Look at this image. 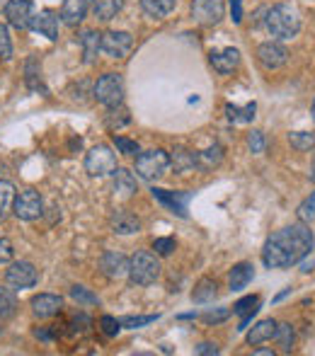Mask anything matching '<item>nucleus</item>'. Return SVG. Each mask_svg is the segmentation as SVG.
<instances>
[{
  "label": "nucleus",
  "mask_w": 315,
  "mask_h": 356,
  "mask_svg": "<svg viewBox=\"0 0 315 356\" xmlns=\"http://www.w3.org/2000/svg\"><path fill=\"white\" fill-rule=\"evenodd\" d=\"M313 245V230L308 228V223L301 220V223H293L269 235L262 250V262L269 269H286L291 264H298L303 257H308Z\"/></svg>",
  "instance_id": "1"
},
{
  "label": "nucleus",
  "mask_w": 315,
  "mask_h": 356,
  "mask_svg": "<svg viewBox=\"0 0 315 356\" xmlns=\"http://www.w3.org/2000/svg\"><path fill=\"white\" fill-rule=\"evenodd\" d=\"M264 27L277 39H293L301 32V13H298L296 5L279 3V5H274V8H267Z\"/></svg>",
  "instance_id": "2"
},
{
  "label": "nucleus",
  "mask_w": 315,
  "mask_h": 356,
  "mask_svg": "<svg viewBox=\"0 0 315 356\" xmlns=\"http://www.w3.org/2000/svg\"><path fill=\"white\" fill-rule=\"evenodd\" d=\"M170 170V153L163 148H153L136 155V175L146 182H156Z\"/></svg>",
  "instance_id": "3"
},
{
  "label": "nucleus",
  "mask_w": 315,
  "mask_h": 356,
  "mask_svg": "<svg viewBox=\"0 0 315 356\" xmlns=\"http://www.w3.org/2000/svg\"><path fill=\"white\" fill-rule=\"evenodd\" d=\"M92 95L99 104H104L107 109L122 107L124 102V78L119 73H104L97 78L92 88Z\"/></svg>",
  "instance_id": "4"
},
{
  "label": "nucleus",
  "mask_w": 315,
  "mask_h": 356,
  "mask_svg": "<svg viewBox=\"0 0 315 356\" xmlns=\"http://www.w3.org/2000/svg\"><path fill=\"white\" fill-rule=\"evenodd\" d=\"M160 277V262L151 252H136L129 259V279L136 286H151Z\"/></svg>",
  "instance_id": "5"
},
{
  "label": "nucleus",
  "mask_w": 315,
  "mask_h": 356,
  "mask_svg": "<svg viewBox=\"0 0 315 356\" xmlns=\"http://www.w3.org/2000/svg\"><path fill=\"white\" fill-rule=\"evenodd\" d=\"M114 170H117V153H112L109 145L99 143L85 155V172L90 177H107L114 175Z\"/></svg>",
  "instance_id": "6"
},
{
  "label": "nucleus",
  "mask_w": 315,
  "mask_h": 356,
  "mask_svg": "<svg viewBox=\"0 0 315 356\" xmlns=\"http://www.w3.org/2000/svg\"><path fill=\"white\" fill-rule=\"evenodd\" d=\"M13 213L17 216L19 220H37L39 216L44 213V202L42 194L37 189H24L15 197L13 204Z\"/></svg>",
  "instance_id": "7"
},
{
  "label": "nucleus",
  "mask_w": 315,
  "mask_h": 356,
  "mask_svg": "<svg viewBox=\"0 0 315 356\" xmlns=\"http://www.w3.org/2000/svg\"><path fill=\"white\" fill-rule=\"evenodd\" d=\"M226 15V3L223 0H192V17L194 22L204 27H213Z\"/></svg>",
  "instance_id": "8"
},
{
  "label": "nucleus",
  "mask_w": 315,
  "mask_h": 356,
  "mask_svg": "<svg viewBox=\"0 0 315 356\" xmlns=\"http://www.w3.org/2000/svg\"><path fill=\"white\" fill-rule=\"evenodd\" d=\"M134 47V37L129 32H104L102 34V44H99V49H102L104 56L109 58H127L129 51H131Z\"/></svg>",
  "instance_id": "9"
},
{
  "label": "nucleus",
  "mask_w": 315,
  "mask_h": 356,
  "mask_svg": "<svg viewBox=\"0 0 315 356\" xmlns=\"http://www.w3.org/2000/svg\"><path fill=\"white\" fill-rule=\"evenodd\" d=\"M3 13L15 29H29L32 27V17H34L32 0H10V3L5 5Z\"/></svg>",
  "instance_id": "10"
},
{
  "label": "nucleus",
  "mask_w": 315,
  "mask_h": 356,
  "mask_svg": "<svg viewBox=\"0 0 315 356\" xmlns=\"http://www.w3.org/2000/svg\"><path fill=\"white\" fill-rule=\"evenodd\" d=\"M5 282H8V286H13V289H32L39 282V274L32 262H15L5 272Z\"/></svg>",
  "instance_id": "11"
},
{
  "label": "nucleus",
  "mask_w": 315,
  "mask_h": 356,
  "mask_svg": "<svg viewBox=\"0 0 315 356\" xmlns=\"http://www.w3.org/2000/svg\"><path fill=\"white\" fill-rule=\"evenodd\" d=\"M153 199H158L168 211L177 213L179 218H187V204L192 199V192H168V189L153 187L151 189Z\"/></svg>",
  "instance_id": "12"
},
{
  "label": "nucleus",
  "mask_w": 315,
  "mask_h": 356,
  "mask_svg": "<svg viewBox=\"0 0 315 356\" xmlns=\"http://www.w3.org/2000/svg\"><path fill=\"white\" fill-rule=\"evenodd\" d=\"M257 61L262 63L267 71H277V68L286 66L289 51L279 42H264L257 47Z\"/></svg>",
  "instance_id": "13"
},
{
  "label": "nucleus",
  "mask_w": 315,
  "mask_h": 356,
  "mask_svg": "<svg viewBox=\"0 0 315 356\" xmlns=\"http://www.w3.org/2000/svg\"><path fill=\"white\" fill-rule=\"evenodd\" d=\"M58 24H61V17H58L54 10H42V13L32 17V27L29 29H34V32H39L42 37H47L49 42H56Z\"/></svg>",
  "instance_id": "14"
},
{
  "label": "nucleus",
  "mask_w": 315,
  "mask_h": 356,
  "mask_svg": "<svg viewBox=\"0 0 315 356\" xmlns=\"http://www.w3.org/2000/svg\"><path fill=\"white\" fill-rule=\"evenodd\" d=\"M63 310V298L56 293H39L32 298V313L37 318L47 320V318H54Z\"/></svg>",
  "instance_id": "15"
},
{
  "label": "nucleus",
  "mask_w": 315,
  "mask_h": 356,
  "mask_svg": "<svg viewBox=\"0 0 315 356\" xmlns=\"http://www.w3.org/2000/svg\"><path fill=\"white\" fill-rule=\"evenodd\" d=\"M99 269H102L104 277H109V279L129 277V257L122 252H104L102 259H99Z\"/></svg>",
  "instance_id": "16"
},
{
  "label": "nucleus",
  "mask_w": 315,
  "mask_h": 356,
  "mask_svg": "<svg viewBox=\"0 0 315 356\" xmlns=\"http://www.w3.org/2000/svg\"><path fill=\"white\" fill-rule=\"evenodd\" d=\"M209 61H211L213 71L221 73V75H228L233 73L236 68L240 66V51L233 47L223 49V51H211L209 54Z\"/></svg>",
  "instance_id": "17"
},
{
  "label": "nucleus",
  "mask_w": 315,
  "mask_h": 356,
  "mask_svg": "<svg viewBox=\"0 0 315 356\" xmlns=\"http://www.w3.org/2000/svg\"><path fill=\"white\" fill-rule=\"evenodd\" d=\"M90 8V0H63L61 8V22L68 24V27H78L85 19Z\"/></svg>",
  "instance_id": "18"
},
{
  "label": "nucleus",
  "mask_w": 315,
  "mask_h": 356,
  "mask_svg": "<svg viewBox=\"0 0 315 356\" xmlns=\"http://www.w3.org/2000/svg\"><path fill=\"white\" fill-rule=\"evenodd\" d=\"M99 44H102V34L95 32V29H85V32L80 34V47H83V63L92 66V63L97 61V54L102 51V49H99Z\"/></svg>",
  "instance_id": "19"
},
{
  "label": "nucleus",
  "mask_w": 315,
  "mask_h": 356,
  "mask_svg": "<svg viewBox=\"0 0 315 356\" xmlns=\"http://www.w3.org/2000/svg\"><path fill=\"white\" fill-rule=\"evenodd\" d=\"M109 223H112V230L117 235H134L141 230V220H138V216L131 211L112 213V220H109Z\"/></svg>",
  "instance_id": "20"
},
{
  "label": "nucleus",
  "mask_w": 315,
  "mask_h": 356,
  "mask_svg": "<svg viewBox=\"0 0 315 356\" xmlns=\"http://www.w3.org/2000/svg\"><path fill=\"white\" fill-rule=\"evenodd\" d=\"M259 310V296H245V298H240L236 305H233V313L240 315L243 318V323H240V332L243 330H248L250 320H252V315H257Z\"/></svg>",
  "instance_id": "21"
},
{
  "label": "nucleus",
  "mask_w": 315,
  "mask_h": 356,
  "mask_svg": "<svg viewBox=\"0 0 315 356\" xmlns=\"http://www.w3.org/2000/svg\"><path fill=\"white\" fill-rule=\"evenodd\" d=\"M274 332H277V320H272V318L259 320V323L248 332V344H250V347H257V344L272 339Z\"/></svg>",
  "instance_id": "22"
},
{
  "label": "nucleus",
  "mask_w": 315,
  "mask_h": 356,
  "mask_svg": "<svg viewBox=\"0 0 315 356\" xmlns=\"http://www.w3.org/2000/svg\"><path fill=\"white\" fill-rule=\"evenodd\" d=\"M252 279H255V267L250 262H240L228 274V286H231V291H243Z\"/></svg>",
  "instance_id": "23"
},
{
  "label": "nucleus",
  "mask_w": 315,
  "mask_h": 356,
  "mask_svg": "<svg viewBox=\"0 0 315 356\" xmlns=\"http://www.w3.org/2000/svg\"><path fill=\"white\" fill-rule=\"evenodd\" d=\"M92 5V15L99 22H112L122 10V0H90Z\"/></svg>",
  "instance_id": "24"
},
{
  "label": "nucleus",
  "mask_w": 315,
  "mask_h": 356,
  "mask_svg": "<svg viewBox=\"0 0 315 356\" xmlns=\"http://www.w3.org/2000/svg\"><path fill=\"white\" fill-rule=\"evenodd\" d=\"M175 5H177V0H141V10L153 19L168 17L175 10Z\"/></svg>",
  "instance_id": "25"
},
{
  "label": "nucleus",
  "mask_w": 315,
  "mask_h": 356,
  "mask_svg": "<svg viewBox=\"0 0 315 356\" xmlns=\"http://www.w3.org/2000/svg\"><path fill=\"white\" fill-rule=\"evenodd\" d=\"M170 165H175L177 172H189V170L197 168V153L189 148H175L170 155Z\"/></svg>",
  "instance_id": "26"
},
{
  "label": "nucleus",
  "mask_w": 315,
  "mask_h": 356,
  "mask_svg": "<svg viewBox=\"0 0 315 356\" xmlns=\"http://www.w3.org/2000/svg\"><path fill=\"white\" fill-rule=\"evenodd\" d=\"M216 293H218V284L213 282V279L204 277V279H199L197 286H194L192 300L194 303H211V300L216 298Z\"/></svg>",
  "instance_id": "27"
},
{
  "label": "nucleus",
  "mask_w": 315,
  "mask_h": 356,
  "mask_svg": "<svg viewBox=\"0 0 315 356\" xmlns=\"http://www.w3.org/2000/svg\"><path fill=\"white\" fill-rule=\"evenodd\" d=\"M114 189H117V192H122L124 197H131V194H136L138 192V182H136V177H134V172H129V170H124V168L114 170Z\"/></svg>",
  "instance_id": "28"
},
{
  "label": "nucleus",
  "mask_w": 315,
  "mask_h": 356,
  "mask_svg": "<svg viewBox=\"0 0 315 356\" xmlns=\"http://www.w3.org/2000/svg\"><path fill=\"white\" fill-rule=\"evenodd\" d=\"M221 160H223V145L213 143L211 148L199 150V153H197V168L213 170V168H218V165H221Z\"/></svg>",
  "instance_id": "29"
},
{
  "label": "nucleus",
  "mask_w": 315,
  "mask_h": 356,
  "mask_svg": "<svg viewBox=\"0 0 315 356\" xmlns=\"http://www.w3.org/2000/svg\"><path fill=\"white\" fill-rule=\"evenodd\" d=\"M17 308H19V303H17V296H15V291L0 286V320L15 318Z\"/></svg>",
  "instance_id": "30"
},
{
  "label": "nucleus",
  "mask_w": 315,
  "mask_h": 356,
  "mask_svg": "<svg viewBox=\"0 0 315 356\" xmlns=\"http://www.w3.org/2000/svg\"><path fill=\"white\" fill-rule=\"evenodd\" d=\"M255 112H257V104L248 102L245 107H236V104H226V117L236 124H248L255 119Z\"/></svg>",
  "instance_id": "31"
},
{
  "label": "nucleus",
  "mask_w": 315,
  "mask_h": 356,
  "mask_svg": "<svg viewBox=\"0 0 315 356\" xmlns=\"http://www.w3.org/2000/svg\"><path fill=\"white\" fill-rule=\"evenodd\" d=\"M15 184L13 182H0V220L8 218V213L13 211V204H15Z\"/></svg>",
  "instance_id": "32"
},
{
  "label": "nucleus",
  "mask_w": 315,
  "mask_h": 356,
  "mask_svg": "<svg viewBox=\"0 0 315 356\" xmlns=\"http://www.w3.org/2000/svg\"><path fill=\"white\" fill-rule=\"evenodd\" d=\"M274 339H277V344H279V352L289 354L293 349V327L289 323H277Z\"/></svg>",
  "instance_id": "33"
},
{
  "label": "nucleus",
  "mask_w": 315,
  "mask_h": 356,
  "mask_svg": "<svg viewBox=\"0 0 315 356\" xmlns=\"http://www.w3.org/2000/svg\"><path fill=\"white\" fill-rule=\"evenodd\" d=\"M24 80H27L29 90L42 88V68H39L37 58H27V63H24Z\"/></svg>",
  "instance_id": "34"
},
{
  "label": "nucleus",
  "mask_w": 315,
  "mask_h": 356,
  "mask_svg": "<svg viewBox=\"0 0 315 356\" xmlns=\"http://www.w3.org/2000/svg\"><path fill=\"white\" fill-rule=\"evenodd\" d=\"M289 143H291V148H296V150H301V153H306V150L315 148V134L313 131L289 134Z\"/></svg>",
  "instance_id": "35"
},
{
  "label": "nucleus",
  "mask_w": 315,
  "mask_h": 356,
  "mask_svg": "<svg viewBox=\"0 0 315 356\" xmlns=\"http://www.w3.org/2000/svg\"><path fill=\"white\" fill-rule=\"evenodd\" d=\"M71 298L80 305H99V296L92 293L90 289H85V286H78V284L71 289Z\"/></svg>",
  "instance_id": "36"
},
{
  "label": "nucleus",
  "mask_w": 315,
  "mask_h": 356,
  "mask_svg": "<svg viewBox=\"0 0 315 356\" xmlns=\"http://www.w3.org/2000/svg\"><path fill=\"white\" fill-rule=\"evenodd\" d=\"M160 315H127V318L119 320V325L127 330H138V327H146V325L156 323Z\"/></svg>",
  "instance_id": "37"
},
{
  "label": "nucleus",
  "mask_w": 315,
  "mask_h": 356,
  "mask_svg": "<svg viewBox=\"0 0 315 356\" xmlns=\"http://www.w3.org/2000/svg\"><path fill=\"white\" fill-rule=\"evenodd\" d=\"M13 58V39H10L8 24H0V61H10Z\"/></svg>",
  "instance_id": "38"
},
{
  "label": "nucleus",
  "mask_w": 315,
  "mask_h": 356,
  "mask_svg": "<svg viewBox=\"0 0 315 356\" xmlns=\"http://www.w3.org/2000/svg\"><path fill=\"white\" fill-rule=\"evenodd\" d=\"M114 145L119 148V153H124V155H131V158H136L138 153H141V148H138V143L136 141H131V138H124V136H117L114 134Z\"/></svg>",
  "instance_id": "39"
},
{
  "label": "nucleus",
  "mask_w": 315,
  "mask_h": 356,
  "mask_svg": "<svg viewBox=\"0 0 315 356\" xmlns=\"http://www.w3.org/2000/svg\"><path fill=\"white\" fill-rule=\"evenodd\" d=\"M175 248H177L175 238H156V240H153V250H156L160 257H168V254H172Z\"/></svg>",
  "instance_id": "40"
},
{
  "label": "nucleus",
  "mask_w": 315,
  "mask_h": 356,
  "mask_svg": "<svg viewBox=\"0 0 315 356\" xmlns=\"http://www.w3.org/2000/svg\"><path fill=\"white\" fill-rule=\"evenodd\" d=\"M298 218H301L303 223H311L315 218V192L301 204V207H298Z\"/></svg>",
  "instance_id": "41"
},
{
  "label": "nucleus",
  "mask_w": 315,
  "mask_h": 356,
  "mask_svg": "<svg viewBox=\"0 0 315 356\" xmlns=\"http://www.w3.org/2000/svg\"><path fill=\"white\" fill-rule=\"evenodd\" d=\"M99 327H102V332L107 334V337H117L122 325H119V320L112 318V315H102V318H99Z\"/></svg>",
  "instance_id": "42"
},
{
  "label": "nucleus",
  "mask_w": 315,
  "mask_h": 356,
  "mask_svg": "<svg viewBox=\"0 0 315 356\" xmlns=\"http://www.w3.org/2000/svg\"><path fill=\"white\" fill-rule=\"evenodd\" d=\"M228 318H231V310H228V308H216V310H209V313L202 315V320L207 325H218V323H223V320H228Z\"/></svg>",
  "instance_id": "43"
},
{
  "label": "nucleus",
  "mask_w": 315,
  "mask_h": 356,
  "mask_svg": "<svg viewBox=\"0 0 315 356\" xmlns=\"http://www.w3.org/2000/svg\"><path fill=\"white\" fill-rule=\"evenodd\" d=\"M248 148L252 150V153H264V148H267V141H264V134L262 131H250L248 134Z\"/></svg>",
  "instance_id": "44"
},
{
  "label": "nucleus",
  "mask_w": 315,
  "mask_h": 356,
  "mask_svg": "<svg viewBox=\"0 0 315 356\" xmlns=\"http://www.w3.org/2000/svg\"><path fill=\"white\" fill-rule=\"evenodd\" d=\"M117 114H119V107H112V109H109V114H107V124H109L112 129H114V127H124V124L131 122L127 112H122V117H117Z\"/></svg>",
  "instance_id": "45"
},
{
  "label": "nucleus",
  "mask_w": 315,
  "mask_h": 356,
  "mask_svg": "<svg viewBox=\"0 0 315 356\" xmlns=\"http://www.w3.org/2000/svg\"><path fill=\"white\" fill-rule=\"evenodd\" d=\"M13 254H15L13 243H10V240H5V238H0V262H10V259H13Z\"/></svg>",
  "instance_id": "46"
},
{
  "label": "nucleus",
  "mask_w": 315,
  "mask_h": 356,
  "mask_svg": "<svg viewBox=\"0 0 315 356\" xmlns=\"http://www.w3.org/2000/svg\"><path fill=\"white\" fill-rule=\"evenodd\" d=\"M228 5H231V19L240 24L243 22V0H228Z\"/></svg>",
  "instance_id": "47"
},
{
  "label": "nucleus",
  "mask_w": 315,
  "mask_h": 356,
  "mask_svg": "<svg viewBox=\"0 0 315 356\" xmlns=\"http://www.w3.org/2000/svg\"><path fill=\"white\" fill-rule=\"evenodd\" d=\"M194 352H197L199 356H216L218 347H216V344H211V342H202L197 349H194Z\"/></svg>",
  "instance_id": "48"
},
{
  "label": "nucleus",
  "mask_w": 315,
  "mask_h": 356,
  "mask_svg": "<svg viewBox=\"0 0 315 356\" xmlns=\"http://www.w3.org/2000/svg\"><path fill=\"white\" fill-rule=\"evenodd\" d=\"M34 334H37L39 339H44V342H49V339L54 337V330L51 327H44V330H37Z\"/></svg>",
  "instance_id": "49"
},
{
  "label": "nucleus",
  "mask_w": 315,
  "mask_h": 356,
  "mask_svg": "<svg viewBox=\"0 0 315 356\" xmlns=\"http://www.w3.org/2000/svg\"><path fill=\"white\" fill-rule=\"evenodd\" d=\"M252 354H257V356H274L272 349H255Z\"/></svg>",
  "instance_id": "50"
},
{
  "label": "nucleus",
  "mask_w": 315,
  "mask_h": 356,
  "mask_svg": "<svg viewBox=\"0 0 315 356\" xmlns=\"http://www.w3.org/2000/svg\"><path fill=\"white\" fill-rule=\"evenodd\" d=\"M289 293H291V289H284L282 293H279V296H277V298H274V300H284V298H286Z\"/></svg>",
  "instance_id": "51"
},
{
  "label": "nucleus",
  "mask_w": 315,
  "mask_h": 356,
  "mask_svg": "<svg viewBox=\"0 0 315 356\" xmlns=\"http://www.w3.org/2000/svg\"><path fill=\"white\" fill-rule=\"evenodd\" d=\"M311 179L315 182V160H313V168H311Z\"/></svg>",
  "instance_id": "52"
},
{
  "label": "nucleus",
  "mask_w": 315,
  "mask_h": 356,
  "mask_svg": "<svg viewBox=\"0 0 315 356\" xmlns=\"http://www.w3.org/2000/svg\"><path fill=\"white\" fill-rule=\"evenodd\" d=\"M10 0H0V10H5V5H8Z\"/></svg>",
  "instance_id": "53"
},
{
  "label": "nucleus",
  "mask_w": 315,
  "mask_h": 356,
  "mask_svg": "<svg viewBox=\"0 0 315 356\" xmlns=\"http://www.w3.org/2000/svg\"><path fill=\"white\" fill-rule=\"evenodd\" d=\"M313 117H315V102H313Z\"/></svg>",
  "instance_id": "54"
}]
</instances>
